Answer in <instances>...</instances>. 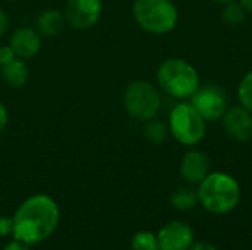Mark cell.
<instances>
[{"label":"cell","instance_id":"cell-10","mask_svg":"<svg viewBox=\"0 0 252 250\" xmlns=\"http://www.w3.org/2000/svg\"><path fill=\"white\" fill-rule=\"evenodd\" d=\"M159 250H188L195 243L193 228L183 221H170L157 233Z\"/></svg>","mask_w":252,"mask_h":250},{"label":"cell","instance_id":"cell-28","mask_svg":"<svg viewBox=\"0 0 252 250\" xmlns=\"http://www.w3.org/2000/svg\"><path fill=\"white\" fill-rule=\"evenodd\" d=\"M0 74H1V65H0Z\"/></svg>","mask_w":252,"mask_h":250},{"label":"cell","instance_id":"cell-15","mask_svg":"<svg viewBox=\"0 0 252 250\" xmlns=\"http://www.w3.org/2000/svg\"><path fill=\"white\" fill-rule=\"evenodd\" d=\"M170 202H171V205H173L174 209L182 211V212L190 211V209H193L196 205H199V202H198V193H196V190L192 189L189 184H188V186L177 187V189L173 192Z\"/></svg>","mask_w":252,"mask_h":250},{"label":"cell","instance_id":"cell-4","mask_svg":"<svg viewBox=\"0 0 252 250\" xmlns=\"http://www.w3.org/2000/svg\"><path fill=\"white\" fill-rule=\"evenodd\" d=\"M131 12L136 24L154 35L171 32L179 22V10L171 0H134Z\"/></svg>","mask_w":252,"mask_h":250},{"label":"cell","instance_id":"cell-7","mask_svg":"<svg viewBox=\"0 0 252 250\" xmlns=\"http://www.w3.org/2000/svg\"><path fill=\"white\" fill-rule=\"evenodd\" d=\"M189 100L207 122L220 121L229 108L227 94L217 84L199 85V88Z\"/></svg>","mask_w":252,"mask_h":250},{"label":"cell","instance_id":"cell-27","mask_svg":"<svg viewBox=\"0 0 252 250\" xmlns=\"http://www.w3.org/2000/svg\"><path fill=\"white\" fill-rule=\"evenodd\" d=\"M213 1H216V3H219V4H227V3H232V1H236V0H213Z\"/></svg>","mask_w":252,"mask_h":250},{"label":"cell","instance_id":"cell-25","mask_svg":"<svg viewBox=\"0 0 252 250\" xmlns=\"http://www.w3.org/2000/svg\"><path fill=\"white\" fill-rule=\"evenodd\" d=\"M7 122H9V113H7V109H6V106L0 102V133L6 128Z\"/></svg>","mask_w":252,"mask_h":250},{"label":"cell","instance_id":"cell-1","mask_svg":"<svg viewBox=\"0 0 252 250\" xmlns=\"http://www.w3.org/2000/svg\"><path fill=\"white\" fill-rule=\"evenodd\" d=\"M12 220V237L32 248L47 240L56 231L61 221V209L53 197L32 194L21 202Z\"/></svg>","mask_w":252,"mask_h":250},{"label":"cell","instance_id":"cell-20","mask_svg":"<svg viewBox=\"0 0 252 250\" xmlns=\"http://www.w3.org/2000/svg\"><path fill=\"white\" fill-rule=\"evenodd\" d=\"M13 220L12 217H0V237H12Z\"/></svg>","mask_w":252,"mask_h":250},{"label":"cell","instance_id":"cell-24","mask_svg":"<svg viewBox=\"0 0 252 250\" xmlns=\"http://www.w3.org/2000/svg\"><path fill=\"white\" fill-rule=\"evenodd\" d=\"M188 250H220L217 246L208 242H195Z\"/></svg>","mask_w":252,"mask_h":250},{"label":"cell","instance_id":"cell-17","mask_svg":"<svg viewBox=\"0 0 252 250\" xmlns=\"http://www.w3.org/2000/svg\"><path fill=\"white\" fill-rule=\"evenodd\" d=\"M247 18V12L238 1H232L224 4L221 10V19L229 27H238L241 25Z\"/></svg>","mask_w":252,"mask_h":250},{"label":"cell","instance_id":"cell-13","mask_svg":"<svg viewBox=\"0 0 252 250\" xmlns=\"http://www.w3.org/2000/svg\"><path fill=\"white\" fill-rule=\"evenodd\" d=\"M65 25V15L58 9H44L35 19V29L41 34V37H56L63 31Z\"/></svg>","mask_w":252,"mask_h":250},{"label":"cell","instance_id":"cell-22","mask_svg":"<svg viewBox=\"0 0 252 250\" xmlns=\"http://www.w3.org/2000/svg\"><path fill=\"white\" fill-rule=\"evenodd\" d=\"M13 57H16V55H15V52L12 50V47L9 44L0 47V65L10 60V59H13Z\"/></svg>","mask_w":252,"mask_h":250},{"label":"cell","instance_id":"cell-21","mask_svg":"<svg viewBox=\"0 0 252 250\" xmlns=\"http://www.w3.org/2000/svg\"><path fill=\"white\" fill-rule=\"evenodd\" d=\"M1 250H31V246H28V245L12 237V240H9Z\"/></svg>","mask_w":252,"mask_h":250},{"label":"cell","instance_id":"cell-2","mask_svg":"<svg viewBox=\"0 0 252 250\" xmlns=\"http://www.w3.org/2000/svg\"><path fill=\"white\" fill-rule=\"evenodd\" d=\"M198 202L210 214L226 215L233 212L242 199L238 180L223 171L210 172L198 186Z\"/></svg>","mask_w":252,"mask_h":250},{"label":"cell","instance_id":"cell-29","mask_svg":"<svg viewBox=\"0 0 252 250\" xmlns=\"http://www.w3.org/2000/svg\"><path fill=\"white\" fill-rule=\"evenodd\" d=\"M10 1H16V0H10Z\"/></svg>","mask_w":252,"mask_h":250},{"label":"cell","instance_id":"cell-23","mask_svg":"<svg viewBox=\"0 0 252 250\" xmlns=\"http://www.w3.org/2000/svg\"><path fill=\"white\" fill-rule=\"evenodd\" d=\"M9 24L10 21H9L7 13L3 9H0V37L6 34V31L9 29Z\"/></svg>","mask_w":252,"mask_h":250},{"label":"cell","instance_id":"cell-6","mask_svg":"<svg viewBox=\"0 0 252 250\" xmlns=\"http://www.w3.org/2000/svg\"><path fill=\"white\" fill-rule=\"evenodd\" d=\"M167 124L171 137L185 147H195L207 136V121L190 102L176 105L168 115Z\"/></svg>","mask_w":252,"mask_h":250},{"label":"cell","instance_id":"cell-12","mask_svg":"<svg viewBox=\"0 0 252 250\" xmlns=\"http://www.w3.org/2000/svg\"><path fill=\"white\" fill-rule=\"evenodd\" d=\"M9 46L15 55L21 59H31L37 56L41 50L43 40L41 34L32 27H19L16 28L9 40Z\"/></svg>","mask_w":252,"mask_h":250},{"label":"cell","instance_id":"cell-3","mask_svg":"<svg viewBox=\"0 0 252 250\" xmlns=\"http://www.w3.org/2000/svg\"><path fill=\"white\" fill-rule=\"evenodd\" d=\"M157 84L168 96L189 100L201 85L198 69L183 57H168L157 69Z\"/></svg>","mask_w":252,"mask_h":250},{"label":"cell","instance_id":"cell-5","mask_svg":"<svg viewBox=\"0 0 252 250\" xmlns=\"http://www.w3.org/2000/svg\"><path fill=\"white\" fill-rule=\"evenodd\" d=\"M123 103L126 112L133 119L146 122L158 116L162 106V96L159 87L154 83L148 80H134L126 85Z\"/></svg>","mask_w":252,"mask_h":250},{"label":"cell","instance_id":"cell-9","mask_svg":"<svg viewBox=\"0 0 252 250\" xmlns=\"http://www.w3.org/2000/svg\"><path fill=\"white\" fill-rule=\"evenodd\" d=\"M221 127L224 134L236 143H248L252 139V113L242 105L227 108Z\"/></svg>","mask_w":252,"mask_h":250},{"label":"cell","instance_id":"cell-16","mask_svg":"<svg viewBox=\"0 0 252 250\" xmlns=\"http://www.w3.org/2000/svg\"><path fill=\"white\" fill-rule=\"evenodd\" d=\"M142 133H143V137L152 144H162L170 136L168 124L162 122L158 118H152V119L143 122Z\"/></svg>","mask_w":252,"mask_h":250},{"label":"cell","instance_id":"cell-19","mask_svg":"<svg viewBox=\"0 0 252 250\" xmlns=\"http://www.w3.org/2000/svg\"><path fill=\"white\" fill-rule=\"evenodd\" d=\"M238 100L239 105L247 108L252 113V69L248 71L238 85Z\"/></svg>","mask_w":252,"mask_h":250},{"label":"cell","instance_id":"cell-18","mask_svg":"<svg viewBox=\"0 0 252 250\" xmlns=\"http://www.w3.org/2000/svg\"><path fill=\"white\" fill-rule=\"evenodd\" d=\"M131 250H159L157 234L152 231H137L130 242Z\"/></svg>","mask_w":252,"mask_h":250},{"label":"cell","instance_id":"cell-8","mask_svg":"<svg viewBox=\"0 0 252 250\" xmlns=\"http://www.w3.org/2000/svg\"><path fill=\"white\" fill-rule=\"evenodd\" d=\"M102 9V0H66L63 15L72 28L89 29L99 22Z\"/></svg>","mask_w":252,"mask_h":250},{"label":"cell","instance_id":"cell-26","mask_svg":"<svg viewBox=\"0 0 252 250\" xmlns=\"http://www.w3.org/2000/svg\"><path fill=\"white\" fill-rule=\"evenodd\" d=\"M247 13H252V0H236Z\"/></svg>","mask_w":252,"mask_h":250},{"label":"cell","instance_id":"cell-11","mask_svg":"<svg viewBox=\"0 0 252 250\" xmlns=\"http://www.w3.org/2000/svg\"><path fill=\"white\" fill-rule=\"evenodd\" d=\"M179 171L186 184L198 186L211 172L210 156L202 150L190 149L183 155Z\"/></svg>","mask_w":252,"mask_h":250},{"label":"cell","instance_id":"cell-14","mask_svg":"<svg viewBox=\"0 0 252 250\" xmlns=\"http://www.w3.org/2000/svg\"><path fill=\"white\" fill-rule=\"evenodd\" d=\"M7 85L12 88H22L28 81V66L24 59L13 57L4 63H1V74H0Z\"/></svg>","mask_w":252,"mask_h":250}]
</instances>
